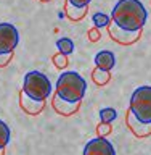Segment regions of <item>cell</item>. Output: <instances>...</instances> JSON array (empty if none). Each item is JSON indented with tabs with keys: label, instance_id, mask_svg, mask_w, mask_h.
Masks as SVG:
<instances>
[{
	"label": "cell",
	"instance_id": "6da1fadb",
	"mask_svg": "<svg viewBox=\"0 0 151 155\" xmlns=\"http://www.w3.org/2000/svg\"><path fill=\"white\" fill-rule=\"evenodd\" d=\"M113 23L127 31H142L148 13L140 0H119L111 12Z\"/></svg>",
	"mask_w": 151,
	"mask_h": 155
},
{
	"label": "cell",
	"instance_id": "7a4b0ae2",
	"mask_svg": "<svg viewBox=\"0 0 151 155\" xmlns=\"http://www.w3.org/2000/svg\"><path fill=\"white\" fill-rule=\"evenodd\" d=\"M85 91H87V82L79 73L64 71L58 76L55 94L60 95L63 100L80 102L85 95Z\"/></svg>",
	"mask_w": 151,
	"mask_h": 155
},
{
	"label": "cell",
	"instance_id": "3957f363",
	"mask_svg": "<svg viewBox=\"0 0 151 155\" xmlns=\"http://www.w3.org/2000/svg\"><path fill=\"white\" fill-rule=\"evenodd\" d=\"M53 91L50 79L40 71H29L23 81V92L36 100H47Z\"/></svg>",
	"mask_w": 151,
	"mask_h": 155
},
{
	"label": "cell",
	"instance_id": "277c9868",
	"mask_svg": "<svg viewBox=\"0 0 151 155\" xmlns=\"http://www.w3.org/2000/svg\"><path fill=\"white\" fill-rule=\"evenodd\" d=\"M129 110L143 123H151V86H140L130 97Z\"/></svg>",
	"mask_w": 151,
	"mask_h": 155
},
{
	"label": "cell",
	"instance_id": "5b68a950",
	"mask_svg": "<svg viewBox=\"0 0 151 155\" xmlns=\"http://www.w3.org/2000/svg\"><path fill=\"white\" fill-rule=\"evenodd\" d=\"M19 42V32L11 23H0V53H13Z\"/></svg>",
	"mask_w": 151,
	"mask_h": 155
},
{
	"label": "cell",
	"instance_id": "8992f818",
	"mask_svg": "<svg viewBox=\"0 0 151 155\" xmlns=\"http://www.w3.org/2000/svg\"><path fill=\"white\" fill-rule=\"evenodd\" d=\"M82 155H116V150L106 137L98 136V137L92 139L85 144Z\"/></svg>",
	"mask_w": 151,
	"mask_h": 155
},
{
	"label": "cell",
	"instance_id": "52a82bcc",
	"mask_svg": "<svg viewBox=\"0 0 151 155\" xmlns=\"http://www.w3.org/2000/svg\"><path fill=\"white\" fill-rule=\"evenodd\" d=\"M109 36L113 41H116L118 44H122V45H130V44H135L142 36V31H127V29L119 28L118 24H111L108 26Z\"/></svg>",
	"mask_w": 151,
	"mask_h": 155
},
{
	"label": "cell",
	"instance_id": "ba28073f",
	"mask_svg": "<svg viewBox=\"0 0 151 155\" xmlns=\"http://www.w3.org/2000/svg\"><path fill=\"white\" fill-rule=\"evenodd\" d=\"M125 123H127L130 131H132L137 137H148V136H151V123H143V121H140L138 118H135L130 110L127 111V115H125Z\"/></svg>",
	"mask_w": 151,
	"mask_h": 155
},
{
	"label": "cell",
	"instance_id": "9c48e42d",
	"mask_svg": "<svg viewBox=\"0 0 151 155\" xmlns=\"http://www.w3.org/2000/svg\"><path fill=\"white\" fill-rule=\"evenodd\" d=\"M52 107L55 108V111L58 115H63V116H71L74 115L80 107V102H68V100H63L60 95H53L52 99Z\"/></svg>",
	"mask_w": 151,
	"mask_h": 155
},
{
	"label": "cell",
	"instance_id": "30bf717a",
	"mask_svg": "<svg viewBox=\"0 0 151 155\" xmlns=\"http://www.w3.org/2000/svg\"><path fill=\"white\" fill-rule=\"evenodd\" d=\"M19 102H21V108H23L24 113L32 115V116L34 115H39L43 110V107H45V100L31 99V97L26 95L23 91H21V94H19Z\"/></svg>",
	"mask_w": 151,
	"mask_h": 155
},
{
	"label": "cell",
	"instance_id": "8fae6325",
	"mask_svg": "<svg viewBox=\"0 0 151 155\" xmlns=\"http://www.w3.org/2000/svg\"><path fill=\"white\" fill-rule=\"evenodd\" d=\"M95 65L96 68L103 71H111L116 65V57L111 50H100L95 55Z\"/></svg>",
	"mask_w": 151,
	"mask_h": 155
},
{
	"label": "cell",
	"instance_id": "7c38bea8",
	"mask_svg": "<svg viewBox=\"0 0 151 155\" xmlns=\"http://www.w3.org/2000/svg\"><path fill=\"white\" fill-rule=\"evenodd\" d=\"M87 8H89V7L79 8V7H76V5H72L69 0H66V3H64V15L71 19V21H80V19L85 18Z\"/></svg>",
	"mask_w": 151,
	"mask_h": 155
},
{
	"label": "cell",
	"instance_id": "4fadbf2b",
	"mask_svg": "<svg viewBox=\"0 0 151 155\" xmlns=\"http://www.w3.org/2000/svg\"><path fill=\"white\" fill-rule=\"evenodd\" d=\"M92 79H93V82L98 86H106L111 79V73L103 71V70H100V68H95L93 73H92Z\"/></svg>",
	"mask_w": 151,
	"mask_h": 155
},
{
	"label": "cell",
	"instance_id": "5bb4252c",
	"mask_svg": "<svg viewBox=\"0 0 151 155\" xmlns=\"http://www.w3.org/2000/svg\"><path fill=\"white\" fill-rule=\"evenodd\" d=\"M56 48L60 53H63V55H69V53L74 52V42H72L69 37H61L56 41Z\"/></svg>",
	"mask_w": 151,
	"mask_h": 155
},
{
	"label": "cell",
	"instance_id": "9a60e30c",
	"mask_svg": "<svg viewBox=\"0 0 151 155\" xmlns=\"http://www.w3.org/2000/svg\"><path fill=\"white\" fill-rule=\"evenodd\" d=\"M10 136H11V133H10L8 124L0 120V149L7 147V144L10 142Z\"/></svg>",
	"mask_w": 151,
	"mask_h": 155
},
{
	"label": "cell",
	"instance_id": "2e32d148",
	"mask_svg": "<svg viewBox=\"0 0 151 155\" xmlns=\"http://www.w3.org/2000/svg\"><path fill=\"white\" fill-rule=\"evenodd\" d=\"M118 116V111L111 107H106V108H101L100 110V123H111V121L116 120Z\"/></svg>",
	"mask_w": 151,
	"mask_h": 155
},
{
	"label": "cell",
	"instance_id": "e0dca14e",
	"mask_svg": "<svg viewBox=\"0 0 151 155\" xmlns=\"http://www.w3.org/2000/svg\"><path fill=\"white\" fill-rule=\"evenodd\" d=\"M92 21H93V26L95 28H103V26H109V16L106 13H101V12H96L93 13L92 16Z\"/></svg>",
	"mask_w": 151,
	"mask_h": 155
},
{
	"label": "cell",
	"instance_id": "ac0fdd59",
	"mask_svg": "<svg viewBox=\"0 0 151 155\" xmlns=\"http://www.w3.org/2000/svg\"><path fill=\"white\" fill-rule=\"evenodd\" d=\"M53 65L56 68H60V70L66 68L68 66V55H63V53L58 52L56 55H53Z\"/></svg>",
	"mask_w": 151,
	"mask_h": 155
},
{
	"label": "cell",
	"instance_id": "d6986e66",
	"mask_svg": "<svg viewBox=\"0 0 151 155\" xmlns=\"http://www.w3.org/2000/svg\"><path fill=\"white\" fill-rule=\"evenodd\" d=\"M111 123H100L98 128H96V131H98V136L100 137H106L109 133H111Z\"/></svg>",
	"mask_w": 151,
	"mask_h": 155
},
{
	"label": "cell",
	"instance_id": "ffe728a7",
	"mask_svg": "<svg viewBox=\"0 0 151 155\" xmlns=\"http://www.w3.org/2000/svg\"><path fill=\"white\" fill-rule=\"evenodd\" d=\"M101 39V32H100V29L98 28H92L90 31H89V41H92V42H96V41H100Z\"/></svg>",
	"mask_w": 151,
	"mask_h": 155
},
{
	"label": "cell",
	"instance_id": "44dd1931",
	"mask_svg": "<svg viewBox=\"0 0 151 155\" xmlns=\"http://www.w3.org/2000/svg\"><path fill=\"white\" fill-rule=\"evenodd\" d=\"M11 58H13V53H0V68L7 66Z\"/></svg>",
	"mask_w": 151,
	"mask_h": 155
},
{
	"label": "cell",
	"instance_id": "7402d4cb",
	"mask_svg": "<svg viewBox=\"0 0 151 155\" xmlns=\"http://www.w3.org/2000/svg\"><path fill=\"white\" fill-rule=\"evenodd\" d=\"M69 2L72 5H76V7H79V8H85V7H89L92 0H69Z\"/></svg>",
	"mask_w": 151,
	"mask_h": 155
},
{
	"label": "cell",
	"instance_id": "603a6c76",
	"mask_svg": "<svg viewBox=\"0 0 151 155\" xmlns=\"http://www.w3.org/2000/svg\"><path fill=\"white\" fill-rule=\"evenodd\" d=\"M0 155H5V149H0Z\"/></svg>",
	"mask_w": 151,
	"mask_h": 155
},
{
	"label": "cell",
	"instance_id": "cb8c5ba5",
	"mask_svg": "<svg viewBox=\"0 0 151 155\" xmlns=\"http://www.w3.org/2000/svg\"><path fill=\"white\" fill-rule=\"evenodd\" d=\"M40 2H48V0H40Z\"/></svg>",
	"mask_w": 151,
	"mask_h": 155
}]
</instances>
